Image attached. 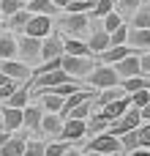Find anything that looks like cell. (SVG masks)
<instances>
[{
    "label": "cell",
    "instance_id": "obj_48",
    "mask_svg": "<svg viewBox=\"0 0 150 156\" xmlns=\"http://www.w3.org/2000/svg\"><path fill=\"white\" fill-rule=\"evenodd\" d=\"M128 156H150V151L148 148H137V151H131Z\"/></svg>",
    "mask_w": 150,
    "mask_h": 156
},
{
    "label": "cell",
    "instance_id": "obj_41",
    "mask_svg": "<svg viewBox=\"0 0 150 156\" xmlns=\"http://www.w3.org/2000/svg\"><path fill=\"white\" fill-rule=\"evenodd\" d=\"M55 69H60V58H52V60H44V63H38V69H36L30 77H41V74H46V71H55Z\"/></svg>",
    "mask_w": 150,
    "mask_h": 156
},
{
    "label": "cell",
    "instance_id": "obj_1",
    "mask_svg": "<svg viewBox=\"0 0 150 156\" xmlns=\"http://www.w3.org/2000/svg\"><path fill=\"white\" fill-rule=\"evenodd\" d=\"M93 66H96L93 55H63V58H60V69H63L68 77H74V80L87 77V74L93 71Z\"/></svg>",
    "mask_w": 150,
    "mask_h": 156
},
{
    "label": "cell",
    "instance_id": "obj_6",
    "mask_svg": "<svg viewBox=\"0 0 150 156\" xmlns=\"http://www.w3.org/2000/svg\"><path fill=\"white\" fill-rule=\"evenodd\" d=\"M22 33H27V36H33V38H46V36L52 33V16H46V14H33Z\"/></svg>",
    "mask_w": 150,
    "mask_h": 156
},
{
    "label": "cell",
    "instance_id": "obj_18",
    "mask_svg": "<svg viewBox=\"0 0 150 156\" xmlns=\"http://www.w3.org/2000/svg\"><path fill=\"white\" fill-rule=\"evenodd\" d=\"M33 96H38L44 112H60V110H63V96H57V93H49V90H33Z\"/></svg>",
    "mask_w": 150,
    "mask_h": 156
},
{
    "label": "cell",
    "instance_id": "obj_8",
    "mask_svg": "<svg viewBox=\"0 0 150 156\" xmlns=\"http://www.w3.org/2000/svg\"><path fill=\"white\" fill-rule=\"evenodd\" d=\"M0 71L5 74V77H11V80H16V82H25V80H30V66L27 63H22V60H0Z\"/></svg>",
    "mask_w": 150,
    "mask_h": 156
},
{
    "label": "cell",
    "instance_id": "obj_30",
    "mask_svg": "<svg viewBox=\"0 0 150 156\" xmlns=\"http://www.w3.org/2000/svg\"><path fill=\"white\" fill-rule=\"evenodd\" d=\"M107 126H109V121L98 112V115H90L87 118V134L90 137H96V134H101V132H107Z\"/></svg>",
    "mask_w": 150,
    "mask_h": 156
},
{
    "label": "cell",
    "instance_id": "obj_55",
    "mask_svg": "<svg viewBox=\"0 0 150 156\" xmlns=\"http://www.w3.org/2000/svg\"><path fill=\"white\" fill-rule=\"evenodd\" d=\"M0 3H3V0H0Z\"/></svg>",
    "mask_w": 150,
    "mask_h": 156
},
{
    "label": "cell",
    "instance_id": "obj_5",
    "mask_svg": "<svg viewBox=\"0 0 150 156\" xmlns=\"http://www.w3.org/2000/svg\"><path fill=\"white\" fill-rule=\"evenodd\" d=\"M120 137L109 134V132H101L96 137H90L87 143V154H120Z\"/></svg>",
    "mask_w": 150,
    "mask_h": 156
},
{
    "label": "cell",
    "instance_id": "obj_39",
    "mask_svg": "<svg viewBox=\"0 0 150 156\" xmlns=\"http://www.w3.org/2000/svg\"><path fill=\"white\" fill-rule=\"evenodd\" d=\"M112 8H115V3H112V0H96L93 11H90V19H93V16H98V19H101V16H107Z\"/></svg>",
    "mask_w": 150,
    "mask_h": 156
},
{
    "label": "cell",
    "instance_id": "obj_25",
    "mask_svg": "<svg viewBox=\"0 0 150 156\" xmlns=\"http://www.w3.org/2000/svg\"><path fill=\"white\" fill-rule=\"evenodd\" d=\"M120 88L126 93H134V90H142V88H150V80L137 74V77H128V80H120Z\"/></svg>",
    "mask_w": 150,
    "mask_h": 156
},
{
    "label": "cell",
    "instance_id": "obj_42",
    "mask_svg": "<svg viewBox=\"0 0 150 156\" xmlns=\"http://www.w3.org/2000/svg\"><path fill=\"white\" fill-rule=\"evenodd\" d=\"M128 96H131V107H137V110H139V107H145V104L150 101L148 88H142V90H134V93H128Z\"/></svg>",
    "mask_w": 150,
    "mask_h": 156
},
{
    "label": "cell",
    "instance_id": "obj_35",
    "mask_svg": "<svg viewBox=\"0 0 150 156\" xmlns=\"http://www.w3.org/2000/svg\"><path fill=\"white\" fill-rule=\"evenodd\" d=\"M90 101H93V99H87V101L77 104V107H74V110H71L66 118H79V121H87V118L93 115V104H90Z\"/></svg>",
    "mask_w": 150,
    "mask_h": 156
},
{
    "label": "cell",
    "instance_id": "obj_23",
    "mask_svg": "<svg viewBox=\"0 0 150 156\" xmlns=\"http://www.w3.org/2000/svg\"><path fill=\"white\" fill-rule=\"evenodd\" d=\"M63 55H93V52L82 38H63Z\"/></svg>",
    "mask_w": 150,
    "mask_h": 156
},
{
    "label": "cell",
    "instance_id": "obj_51",
    "mask_svg": "<svg viewBox=\"0 0 150 156\" xmlns=\"http://www.w3.org/2000/svg\"><path fill=\"white\" fill-rule=\"evenodd\" d=\"M93 156H115V154H93Z\"/></svg>",
    "mask_w": 150,
    "mask_h": 156
},
{
    "label": "cell",
    "instance_id": "obj_28",
    "mask_svg": "<svg viewBox=\"0 0 150 156\" xmlns=\"http://www.w3.org/2000/svg\"><path fill=\"white\" fill-rule=\"evenodd\" d=\"M128 27H150V5H139L137 11H134V16H131V25Z\"/></svg>",
    "mask_w": 150,
    "mask_h": 156
},
{
    "label": "cell",
    "instance_id": "obj_22",
    "mask_svg": "<svg viewBox=\"0 0 150 156\" xmlns=\"http://www.w3.org/2000/svg\"><path fill=\"white\" fill-rule=\"evenodd\" d=\"M16 58V36L14 33H0V60Z\"/></svg>",
    "mask_w": 150,
    "mask_h": 156
},
{
    "label": "cell",
    "instance_id": "obj_17",
    "mask_svg": "<svg viewBox=\"0 0 150 156\" xmlns=\"http://www.w3.org/2000/svg\"><path fill=\"white\" fill-rule=\"evenodd\" d=\"M87 47H90V52H93V55L104 52V49L109 47V33H107L104 27H90V38H87Z\"/></svg>",
    "mask_w": 150,
    "mask_h": 156
},
{
    "label": "cell",
    "instance_id": "obj_13",
    "mask_svg": "<svg viewBox=\"0 0 150 156\" xmlns=\"http://www.w3.org/2000/svg\"><path fill=\"white\" fill-rule=\"evenodd\" d=\"M0 129H5V132H16V129H22V110L5 104L3 112H0Z\"/></svg>",
    "mask_w": 150,
    "mask_h": 156
},
{
    "label": "cell",
    "instance_id": "obj_49",
    "mask_svg": "<svg viewBox=\"0 0 150 156\" xmlns=\"http://www.w3.org/2000/svg\"><path fill=\"white\" fill-rule=\"evenodd\" d=\"M68 3H71V0H55V5H57V8H60V11H63V8H66V5H68Z\"/></svg>",
    "mask_w": 150,
    "mask_h": 156
},
{
    "label": "cell",
    "instance_id": "obj_38",
    "mask_svg": "<svg viewBox=\"0 0 150 156\" xmlns=\"http://www.w3.org/2000/svg\"><path fill=\"white\" fill-rule=\"evenodd\" d=\"M19 8H25V3H22V0H3V3H0V14H3L5 19H8V16H14Z\"/></svg>",
    "mask_w": 150,
    "mask_h": 156
},
{
    "label": "cell",
    "instance_id": "obj_2",
    "mask_svg": "<svg viewBox=\"0 0 150 156\" xmlns=\"http://www.w3.org/2000/svg\"><path fill=\"white\" fill-rule=\"evenodd\" d=\"M87 82H90V88H96V90H107V88L120 85V77H118L115 66L98 63V66H93V71L87 74Z\"/></svg>",
    "mask_w": 150,
    "mask_h": 156
},
{
    "label": "cell",
    "instance_id": "obj_16",
    "mask_svg": "<svg viewBox=\"0 0 150 156\" xmlns=\"http://www.w3.org/2000/svg\"><path fill=\"white\" fill-rule=\"evenodd\" d=\"M41 118H44V107L41 104H27L22 110V129H38L41 126Z\"/></svg>",
    "mask_w": 150,
    "mask_h": 156
},
{
    "label": "cell",
    "instance_id": "obj_11",
    "mask_svg": "<svg viewBox=\"0 0 150 156\" xmlns=\"http://www.w3.org/2000/svg\"><path fill=\"white\" fill-rule=\"evenodd\" d=\"M131 52H134V49H131L128 44H120V47H107L104 52H98V55H96V60H98V63H104V66H115L118 60H123V58H126V55H131Z\"/></svg>",
    "mask_w": 150,
    "mask_h": 156
},
{
    "label": "cell",
    "instance_id": "obj_54",
    "mask_svg": "<svg viewBox=\"0 0 150 156\" xmlns=\"http://www.w3.org/2000/svg\"><path fill=\"white\" fill-rule=\"evenodd\" d=\"M112 3H115V0H112Z\"/></svg>",
    "mask_w": 150,
    "mask_h": 156
},
{
    "label": "cell",
    "instance_id": "obj_29",
    "mask_svg": "<svg viewBox=\"0 0 150 156\" xmlns=\"http://www.w3.org/2000/svg\"><path fill=\"white\" fill-rule=\"evenodd\" d=\"M30 16H33V14H30L27 8H19L14 16H8V27H11V30H19V33H22V30H25V25L30 22Z\"/></svg>",
    "mask_w": 150,
    "mask_h": 156
},
{
    "label": "cell",
    "instance_id": "obj_27",
    "mask_svg": "<svg viewBox=\"0 0 150 156\" xmlns=\"http://www.w3.org/2000/svg\"><path fill=\"white\" fill-rule=\"evenodd\" d=\"M139 5H142V0H115V11H118L123 19H131Z\"/></svg>",
    "mask_w": 150,
    "mask_h": 156
},
{
    "label": "cell",
    "instance_id": "obj_7",
    "mask_svg": "<svg viewBox=\"0 0 150 156\" xmlns=\"http://www.w3.org/2000/svg\"><path fill=\"white\" fill-rule=\"evenodd\" d=\"M85 134H87V121H79V118H66V121H63L60 140L74 143V140H82Z\"/></svg>",
    "mask_w": 150,
    "mask_h": 156
},
{
    "label": "cell",
    "instance_id": "obj_26",
    "mask_svg": "<svg viewBox=\"0 0 150 156\" xmlns=\"http://www.w3.org/2000/svg\"><path fill=\"white\" fill-rule=\"evenodd\" d=\"M27 99H30V88H25L22 82H19V88L11 93V99L5 101L8 107H19V110H25V104H27Z\"/></svg>",
    "mask_w": 150,
    "mask_h": 156
},
{
    "label": "cell",
    "instance_id": "obj_36",
    "mask_svg": "<svg viewBox=\"0 0 150 156\" xmlns=\"http://www.w3.org/2000/svg\"><path fill=\"white\" fill-rule=\"evenodd\" d=\"M101 22H104V25H101V27H104V30H107V33H112V30H115V27H120V25H123V16H120V14H118V11H115V8H112V11H109V14H107V16H101Z\"/></svg>",
    "mask_w": 150,
    "mask_h": 156
},
{
    "label": "cell",
    "instance_id": "obj_31",
    "mask_svg": "<svg viewBox=\"0 0 150 156\" xmlns=\"http://www.w3.org/2000/svg\"><path fill=\"white\" fill-rule=\"evenodd\" d=\"M93 5H96V0H71L63 11H66V14H90Z\"/></svg>",
    "mask_w": 150,
    "mask_h": 156
},
{
    "label": "cell",
    "instance_id": "obj_47",
    "mask_svg": "<svg viewBox=\"0 0 150 156\" xmlns=\"http://www.w3.org/2000/svg\"><path fill=\"white\" fill-rule=\"evenodd\" d=\"M8 137H11V132H5V129H0V148L5 145V140H8Z\"/></svg>",
    "mask_w": 150,
    "mask_h": 156
},
{
    "label": "cell",
    "instance_id": "obj_32",
    "mask_svg": "<svg viewBox=\"0 0 150 156\" xmlns=\"http://www.w3.org/2000/svg\"><path fill=\"white\" fill-rule=\"evenodd\" d=\"M128 30H131V27H128L126 22H123L120 27H115V30L109 33V47H120V44H128Z\"/></svg>",
    "mask_w": 150,
    "mask_h": 156
},
{
    "label": "cell",
    "instance_id": "obj_46",
    "mask_svg": "<svg viewBox=\"0 0 150 156\" xmlns=\"http://www.w3.org/2000/svg\"><path fill=\"white\" fill-rule=\"evenodd\" d=\"M139 115H142V123H150V101L145 107H139Z\"/></svg>",
    "mask_w": 150,
    "mask_h": 156
},
{
    "label": "cell",
    "instance_id": "obj_20",
    "mask_svg": "<svg viewBox=\"0 0 150 156\" xmlns=\"http://www.w3.org/2000/svg\"><path fill=\"white\" fill-rule=\"evenodd\" d=\"M87 99H93V88H90V90H85V88L74 90L71 96H66V99H63V110H60V115L66 118V115H68L77 104H82V101H87Z\"/></svg>",
    "mask_w": 150,
    "mask_h": 156
},
{
    "label": "cell",
    "instance_id": "obj_12",
    "mask_svg": "<svg viewBox=\"0 0 150 156\" xmlns=\"http://www.w3.org/2000/svg\"><path fill=\"white\" fill-rule=\"evenodd\" d=\"M128 47L134 52H148L150 49V27H131L128 30Z\"/></svg>",
    "mask_w": 150,
    "mask_h": 156
},
{
    "label": "cell",
    "instance_id": "obj_24",
    "mask_svg": "<svg viewBox=\"0 0 150 156\" xmlns=\"http://www.w3.org/2000/svg\"><path fill=\"white\" fill-rule=\"evenodd\" d=\"M120 123H123V129H126V132L139 129V126H142V115H139V110H137V107H128V110L120 115Z\"/></svg>",
    "mask_w": 150,
    "mask_h": 156
},
{
    "label": "cell",
    "instance_id": "obj_44",
    "mask_svg": "<svg viewBox=\"0 0 150 156\" xmlns=\"http://www.w3.org/2000/svg\"><path fill=\"white\" fill-rule=\"evenodd\" d=\"M137 134H139V148H150V123H142Z\"/></svg>",
    "mask_w": 150,
    "mask_h": 156
},
{
    "label": "cell",
    "instance_id": "obj_10",
    "mask_svg": "<svg viewBox=\"0 0 150 156\" xmlns=\"http://www.w3.org/2000/svg\"><path fill=\"white\" fill-rule=\"evenodd\" d=\"M115 71H118V77H120V80H128V77H137V74H142L139 55H137V52L126 55L123 60H118V63H115Z\"/></svg>",
    "mask_w": 150,
    "mask_h": 156
},
{
    "label": "cell",
    "instance_id": "obj_43",
    "mask_svg": "<svg viewBox=\"0 0 150 156\" xmlns=\"http://www.w3.org/2000/svg\"><path fill=\"white\" fill-rule=\"evenodd\" d=\"M16 88H19V82H16V80H8L5 85H0V101H8V99H11V93H14Z\"/></svg>",
    "mask_w": 150,
    "mask_h": 156
},
{
    "label": "cell",
    "instance_id": "obj_45",
    "mask_svg": "<svg viewBox=\"0 0 150 156\" xmlns=\"http://www.w3.org/2000/svg\"><path fill=\"white\" fill-rule=\"evenodd\" d=\"M139 63H142V74H150V49L145 55H139Z\"/></svg>",
    "mask_w": 150,
    "mask_h": 156
},
{
    "label": "cell",
    "instance_id": "obj_33",
    "mask_svg": "<svg viewBox=\"0 0 150 156\" xmlns=\"http://www.w3.org/2000/svg\"><path fill=\"white\" fill-rule=\"evenodd\" d=\"M120 96H126V90H123L120 85H115V88L101 90V96L96 99V104H98V107H104V104H109V101H115V99H120Z\"/></svg>",
    "mask_w": 150,
    "mask_h": 156
},
{
    "label": "cell",
    "instance_id": "obj_15",
    "mask_svg": "<svg viewBox=\"0 0 150 156\" xmlns=\"http://www.w3.org/2000/svg\"><path fill=\"white\" fill-rule=\"evenodd\" d=\"M128 107H131V96L126 93V96H120V99H115V101L104 104V107H101V115H104L107 121H115V118H120Z\"/></svg>",
    "mask_w": 150,
    "mask_h": 156
},
{
    "label": "cell",
    "instance_id": "obj_40",
    "mask_svg": "<svg viewBox=\"0 0 150 156\" xmlns=\"http://www.w3.org/2000/svg\"><path fill=\"white\" fill-rule=\"evenodd\" d=\"M66 151H68V143H66V140H60V143H46L44 156H63Z\"/></svg>",
    "mask_w": 150,
    "mask_h": 156
},
{
    "label": "cell",
    "instance_id": "obj_52",
    "mask_svg": "<svg viewBox=\"0 0 150 156\" xmlns=\"http://www.w3.org/2000/svg\"><path fill=\"white\" fill-rule=\"evenodd\" d=\"M148 96H150V88H148Z\"/></svg>",
    "mask_w": 150,
    "mask_h": 156
},
{
    "label": "cell",
    "instance_id": "obj_4",
    "mask_svg": "<svg viewBox=\"0 0 150 156\" xmlns=\"http://www.w3.org/2000/svg\"><path fill=\"white\" fill-rule=\"evenodd\" d=\"M16 55L22 58V63H36L38 58H41V38H33V36H27V33H22L19 38H16Z\"/></svg>",
    "mask_w": 150,
    "mask_h": 156
},
{
    "label": "cell",
    "instance_id": "obj_50",
    "mask_svg": "<svg viewBox=\"0 0 150 156\" xmlns=\"http://www.w3.org/2000/svg\"><path fill=\"white\" fill-rule=\"evenodd\" d=\"M63 156H87V154H82V151H66Z\"/></svg>",
    "mask_w": 150,
    "mask_h": 156
},
{
    "label": "cell",
    "instance_id": "obj_37",
    "mask_svg": "<svg viewBox=\"0 0 150 156\" xmlns=\"http://www.w3.org/2000/svg\"><path fill=\"white\" fill-rule=\"evenodd\" d=\"M44 148H46L44 140H27V143H25V154H22V156H44Z\"/></svg>",
    "mask_w": 150,
    "mask_h": 156
},
{
    "label": "cell",
    "instance_id": "obj_34",
    "mask_svg": "<svg viewBox=\"0 0 150 156\" xmlns=\"http://www.w3.org/2000/svg\"><path fill=\"white\" fill-rule=\"evenodd\" d=\"M120 148H123L126 154H131V151H137V148H139V134H137V129H131V132L120 134Z\"/></svg>",
    "mask_w": 150,
    "mask_h": 156
},
{
    "label": "cell",
    "instance_id": "obj_14",
    "mask_svg": "<svg viewBox=\"0 0 150 156\" xmlns=\"http://www.w3.org/2000/svg\"><path fill=\"white\" fill-rule=\"evenodd\" d=\"M63 115L60 112H44V118H41V126H38V132H44L46 137H60V129H63Z\"/></svg>",
    "mask_w": 150,
    "mask_h": 156
},
{
    "label": "cell",
    "instance_id": "obj_9",
    "mask_svg": "<svg viewBox=\"0 0 150 156\" xmlns=\"http://www.w3.org/2000/svg\"><path fill=\"white\" fill-rule=\"evenodd\" d=\"M41 58H63V33H49L46 38H41Z\"/></svg>",
    "mask_w": 150,
    "mask_h": 156
},
{
    "label": "cell",
    "instance_id": "obj_21",
    "mask_svg": "<svg viewBox=\"0 0 150 156\" xmlns=\"http://www.w3.org/2000/svg\"><path fill=\"white\" fill-rule=\"evenodd\" d=\"M25 8L30 11V14H46V16H57V5H55V0H27L25 3Z\"/></svg>",
    "mask_w": 150,
    "mask_h": 156
},
{
    "label": "cell",
    "instance_id": "obj_53",
    "mask_svg": "<svg viewBox=\"0 0 150 156\" xmlns=\"http://www.w3.org/2000/svg\"><path fill=\"white\" fill-rule=\"evenodd\" d=\"M22 3H27V0H22Z\"/></svg>",
    "mask_w": 150,
    "mask_h": 156
},
{
    "label": "cell",
    "instance_id": "obj_19",
    "mask_svg": "<svg viewBox=\"0 0 150 156\" xmlns=\"http://www.w3.org/2000/svg\"><path fill=\"white\" fill-rule=\"evenodd\" d=\"M25 143H27L25 134H14V132H11V137H8L5 145L0 148V156H22L25 154Z\"/></svg>",
    "mask_w": 150,
    "mask_h": 156
},
{
    "label": "cell",
    "instance_id": "obj_3",
    "mask_svg": "<svg viewBox=\"0 0 150 156\" xmlns=\"http://www.w3.org/2000/svg\"><path fill=\"white\" fill-rule=\"evenodd\" d=\"M57 27L68 36H85L90 30V14H63L57 19Z\"/></svg>",
    "mask_w": 150,
    "mask_h": 156
}]
</instances>
